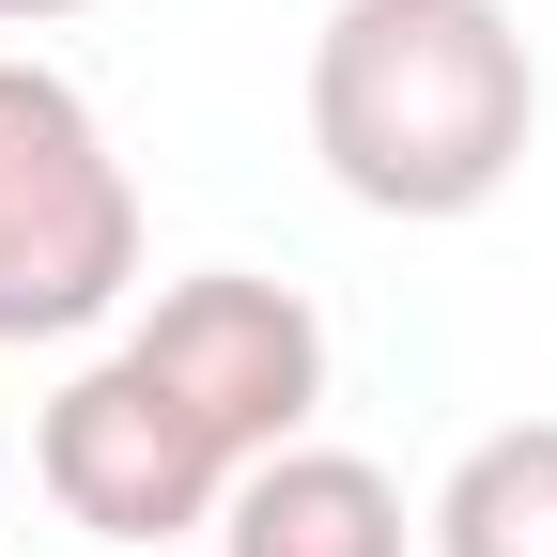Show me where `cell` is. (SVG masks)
I'll return each instance as SVG.
<instances>
[{"instance_id": "277c9868", "label": "cell", "mask_w": 557, "mask_h": 557, "mask_svg": "<svg viewBox=\"0 0 557 557\" xmlns=\"http://www.w3.org/2000/svg\"><path fill=\"white\" fill-rule=\"evenodd\" d=\"M32 465H47V496L78 511L109 557H171L201 511L233 496V449L201 434V418L139 372V357H94L78 387H62L47 434H32Z\"/></svg>"}, {"instance_id": "8992f818", "label": "cell", "mask_w": 557, "mask_h": 557, "mask_svg": "<svg viewBox=\"0 0 557 557\" xmlns=\"http://www.w3.org/2000/svg\"><path fill=\"white\" fill-rule=\"evenodd\" d=\"M434 557H557V418L480 434L434 496Z\"/></svg>"}, {"instance_id": "5b68a950", "label": "cell", "mask_w": 557, "mask_h": 557, "mask_svg": "<svg viewBox=\"0 0 557 557\" xmlns=\"http://www.w3.org/2000/svg\"><path fill=\"white\" fill-rule=\"evenodd\" d=\"M218 557H403V496H387V465L295 434V449L233 465V496H218Z\"/></svg>"}, {"instance_id": "6da1fadb", "label": "cell", "mask_w": 557, "mask_h": 557, "mask_svg": "<svg viewBox=\"0 0 557 557\" xmlns=\"http://www.w3.org/2000/svg\"><path fill=\"white\" fill-rule=\"evenodd\" d=\"M527 32L496 0H341L310 47V156L372 218H480L527 171Z\"/></svg>"}, {"instance_id": "3957f363", "label": "cell", "mask_w": 557, "mask_h": 557, "mask_svg": "<svg viewBox=\"0 0 557 557\" xmlns=\"http://www.w3.org/2000/svg\"><path fill=\"white\" fill-rule=\"evenodd\" d=\"M124 357L156 372V387H171L233 465L295 449V434H310V403H325V325H310V295H295V278H248V263L171 278L156 325H139Z\"/></svg>"}, {"instance_id": "52a82bcc", "label": "cell", "mask_w": 557, "mask_h": 557, "mask_svg": "<svg viewBox=\"0 0 557 557\" xmlns=\"http://www.w3.org/2000/svg\"><path fill=\"white\" fill-rule=\"evenodd\" d=\"M16 16H78V0H0V32H16Z\"/></svg>"}, {"instance_id": "7a4b0ae2", "label": "cell", "mask_w": 557, "mask_h": 557, "mask_svg": "<svg viewBox=\"0 0 557 557\" xmlns=\"http://www.w3.org/2000/svg\"><path fill=\"white\" fill-rule=\"evenodd\" d=\"M139 278V186L78 78L0 62V341H78Z\"/></svg>"}]
</instances>
